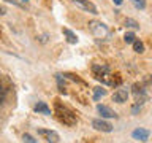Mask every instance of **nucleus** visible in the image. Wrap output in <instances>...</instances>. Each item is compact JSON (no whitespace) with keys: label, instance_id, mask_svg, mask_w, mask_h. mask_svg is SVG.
<instances>
[{"label":"nucleus","instance_id":"obj_11","mask_svg":"<svg viewBox=\"0 0 152 143\" xmlns=\"http://www.w3.org/2000/svg\"><path fill=\"white\" fill-rule=\"evenodd\" d=\"M133 94H135V97H136V95H141V94H146V91H144V84H140V83H135V84H133Z\"/></svg>","mask_w":152,"mask_h":143},{"label":"nucleus","instance_id":"obj_2","mask_svg":"<svg viewBox=\"0 0 152 143\" xmlns=\"http://www.w3.org/2000/svg\"><path fill=\"white\" fill-rule=\"evenodd\" d=\"M89 27H90V30H92V33L97 38H106V37H109V30H108V27L104 26L103 22L92 21L89 24Z\"/></svg>","mask_w":152,"mask_h":143},{"label":"nucleus","instance_id":"obj_10","mask_svg":"<svg viewBox=\"0 0 152 143\" xmlns=\"http://www.w3.org/2000/svg\"><path fill=\"white\" fill-rule=\"evenodd\" d=\"M62 32H64V35L66 37V41H68V43H71V45H73V43H78V37H76V33H73L70 29H62Z\"/></svg>","mask_w":152,"mask_h":143},{"label":"nucleus","instance_id":"obj_5","mask_svg":"<svg viewBox=\"0 0 152 143\" xmlns=\"http://www.w3.org/2000/svg\"><path fill=\"white\" fill-rule=\"evenodd\" d=\"M73 3L81 7L83 10H86V11H89V13H94V14L97 13V7L92 2H89V0H73Z\"/></svg>","mask_w":152,"mask_h":143},{"label":"nucleus","instance_id":"obj_6","mask_svg":"<svg viewBox=\"0 0 152 143\" xmlns=\"http://www.w3.org/2000/svg\"><path fill=\"white\" fill-rule=\"evenodd\" d=\"M149 135H151L149 130H146V129H142V127H138L132 132V137L135 138V140H140V142H147Z\"/></svg>","mask_w":152,"mask_h":143},{"label":"nucleus","instance_id":"obj_15","mask_svg":"<svg viewBox=\"0 0 152 143\" xmlns=\"http://www.w3.org/2000/svg\"><path fill=\"white\" fill-rule=\"evenodd\" d=\"M125 26L127 27H132V29H140V24H138L135 19H130V18L125 19Z\"/></svg>","mask_w":152,"mask_h":143},{"label":"nucleus","instance_id":"obj_22","mask_svg":"<svg viewBox=\"0 0 152 143\" xmlns=\"http://www.w3.org/2000/svg\"><path fill=\"white\" fill-rule=\"evenodd\" d=\"M113 2L116 3V5H121V3H122V0H113Z\"/></svg>","mask_w":152,"mask_h":143},{"label":"nucleus","instance_id":"obj_4","mask_svg":"<svg viewBox=\"0 0 152 143\" xmlns=\"http://www.w3.org/2000/svg\"><path fill=\"white\" fill-rule=\"evenodd\" d=\"M92 127L97 129V130H102V132H111L113 130V126L103 119H94L92 121Z\"/></svg>","mask_w":152,"mask_h":143},{"label":"nucleus","instance_id":"obj_21","mask_svg":"<svg viewBox=\"0 0 152 143\" xmlns=\"http://www.w3.org/2000/svg\"><path fill=\"white\" fill-rule=\"evenodd\" d=\"M7 13V8L5 7H2V5H0V16H2V14H5Z\"/></svg>","mask_w":152,"mask_h":143},{"label":"nucleus","instance_id":"obj_12","mask_svg":"<svg viewBox=\"0 0 152 143\" xmlns=\"http://www.w3.org/2000/svg\"><path fill=\"white\" fill-rule=\"evenodd\" d=\"M133 51L135 52H144V45H142V41H140V40H135L133 41Z\"/></svg>","mask_w":152,"mask_h":143},{"label":"nucleus","instance_id":"obj_9","mask_svg":"<svg viewBox=\"0 0 152 143\" xmlns=\"http://www.w3.org/2000/svg\"><path fill=\"white\" fill-rule=\"evenodd\" d=\"M37 113H41V114H46V116H49L51 114V108L46 105V102H37L35 107H33Z\"/></svg>","mask_w":152,"mask_h":143},{"label":"nucleus","instance_id":"obj_16","mask_svg":"<svg viewBox=\"0 0 152 143\" xmlns=\"http://www.w3.org/2000/svg\"><path fill=\"white\" fill-rule=\"evenodd\" d=\"M122 83V78H121V75H113L111 76V83H109V84H111V86H119V84H121Z\"/></svg>","mask_w":152,"mask_h":143},{"label":"nucleus","instance_id":"obj_17","mask_svg":"<svg viewBox=\"0 0 152 143\" xmlns=\"http://www.w3.org/2000/svg\"><path fill=\"white\" fill-rule=\"evenodd\" d=\"M124 40H125L127 43H132V45H133V41L136 40V37H135V33H133V32H127L125 37H124Z\"/></svg>","mask_w":152,"mask_h":143},{"label":"nucleus","instance_id":"obj_23","mask_svg":"<svg viewBox=\"0 0 152 143\" xmlns=\"http://www.w3.org/2000/svg\"><path fill=\"white\" fill-rule=\"evenodd\" d=\"M22 2H26V3H27V2H28V0H22Z\"/></svg>","mask_w":152,"mask_h":143},{"label":"nucleus","instance_id":"obj_20","mask_svg":"<svg viewBox=\"0 0 152 143\" xmlns=\"http://www.w3.org/2000/svg\"><path fill=\"white\" fill-rule=\"evenodd\" d=\"M142 84H144V86H151L152 84V75H146L144 78H142Z\"/></svg>","mask_w":152,"mask_h":143},{"label":"nucleus","instance_id":"obj_7","mask_svg":"<svg viewBox=\"0 0 152 143\" xmlns=\"http://www.w3.org/2000/svg\"><path fill=\"white\" fill-rule=\"evenodd\" d=\"M128 99V91L127 89H117L116 92L113 94V100L117 103H125Z\"/></svg>","mask_w":152,"mask_h":143},{"label":"nucleus","instance_id":"obj_8","mask_svg":"<svg viewBox=\"0 0 152 143\" xmlns=\"http://www.w3.org/2000/svg\"><path fill=\"white\" fill-rule=\"evenodd\" d=\"M97 110H98V113L102 114V118H116L117 116L116 111H113L109 107H106V105H97Z\"/></svg>","mask_w":152,"mask_h":143},{"label":"nucleus","instance_id":"obj_18","mask_svg":"<svg viewBox=\"0 0 152 143\" xmlns=\"http://www.w3.org/2000/svg\"><path fill=\"white\" fill-rule=\"evenodd\" d=\"M22 142L24 143H37V140L30 135V133H24V135H22Z\"/></svg>","mask_w":152,"mask_h":143},{"label":"nucleus","instance_id":"obj_13","mask_svg":"<svg viewBox=\"0 0 152 143\" xmlns=\"http://www.w3.org/2000/svg\"><path fill=\"white\" fill-rule=\"evenodd\" d=\"M7 92H8V88L2 83V80H0V103L5 100V97H7Z\"/></svg>","mask_w":152,"mask_h":143},{"label":"nucleus","instance_id":"obj_1","mask_svg":"<svg viewBox=\"0 0 152 143\" xmlns=\"http://www.w3.org/2000/svg\"><path fill=\"white\" fill-rule=\"evenodd\" d=\"M54 113L57 119H59L60 122H64L65 126H75L76 124V114L71 111L70 108H66L65 105H62L60 102H56V107H54Z\"/></svg>","mask_w":152,"mask_h":143},{"label":"nucleus","instance_id":"obj_19","mask_svg":"<svg viewBox=\"0 0 152 143\" xmlns=\"http://www.w3.org/2000/svg\"><path fill=\"white\" fill-rule=\"evenodd\" d=\"M132 2L135 3V7L140 8V10H142V8L146 7V2H144V0H132Z\"/></svg>","mask_w":152,"mask_h":143},{"label":"nucleus","instance_id":"obj_3","mask_svg":"<svg viewBox=\"0 0 152 143\" xmlns=\"http://www.w3.org/2000/svg\"><path fill=\"white\" fill-rule=\"evenodd\" d=\"M38 135H41L48 143H59V133L56 130H48V129H38Z\"/></svg>","mask_w":152,"mask_h":143},{"label":"nucleus","instance_id":"obj_14","mask_svg":"<svg viewBox=\"0 0 152 143\" xmlns=\"http://www.w3.org/2000/svg\"><path fill=\"white\" fill-rule=\"evenodd\" d=\"M94 100H98L100 97H103V95H106V91L104 89H102V88H95L94 89Z\"/></svg>","mask_w":152,"mask_h":143}]
</instances>
